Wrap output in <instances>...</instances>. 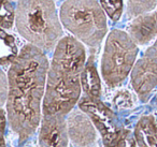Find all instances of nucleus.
I'll return each mask as SVG.
<instances>
[{
	"label": "nucleus",
	"mask_w": 157,
	"mask_h": 147,
	"mask_svg": "<svg viewBox=\"0 0 157 147\" xmlns=\"http://www.w3.org/2000/svg\"><path fill=\"white\" fill-rule=\"evenodd\" d=\"M157 5V0H128L127 15L129 18L138 17L152 11Z\"/></svg>",
	"instance_id": "nucleus-13"
},
{
	"label": "nucleus",
	"mask_w": 157,
	"mask_h": 147,
	"mask_svg": "<svg viewBox=\"0 0 157 147\" xmlns=\"http://www.w3.org/2000/svg\"><path fill=\"white\" fill-rule=\"evenodd\" d=\"M69 138L78 147H94L97 141L96 127L82 110H73L67 116Z\"/></svg>",
	"instance_id": "nucleus-10"
},
{
	"label": "nucleus",
	"mask_w": 157,
	"mask_h": 147,
	"mask_svg": "<svg viewBox=\"0 0 157 147\" xmlns=\"http://www.w3.org/2000/svg\"><path fill=\"white\" fill-rule=\"evenodd\" d=\"M16 10L9 0H1V28L11 29L15 22Z\"/></svg>",
	"instance_id": "nucleus-15"
},
{
	"label": "nucleus",
	"mask_w": 157,
	"mask_h": 147,
	"mask_svg": "<svg viewBox=\"0 0 157 147\" xmlns=\"http://www.w3.org/2000/svg\"><path fill=\"white\" fill-rule=\"evenodd\" d=\"M131 85L140 100L146 101L157 87V58L145 54L136 62L131 71Z\"/></svg>",
	"instance_id": "nucleus-8"
},
{
	"label": "nucleus",
	"mask_w": 157,
	"mask_h": 147,
	"mask_svg": "<svg viewBox=\"0 0 157 147\" xmlns=\"http://www.w3.org/2000/svg\"><path fill=\"white\" fill-rule=\"evenodd\" d=\"M137 45L125 31L115 29L109 33L101 60V73L108 86L121 85L132 71L138 55Z\"/></svg>",
	"instance_id": "nucleus-4"
},
{
	"label": "nucleus",
	"mask_w": 157,
	"mask_h": 147,
	"mask_svg": "<svg viewBox=\"0 0 157 147\" xmlns=\"http://www.w3.org/2000/svg\"><path fill=\"white\" fill-rule=\"evenodd\" d=\"M145 53H147V54L152 55V56H154L157 58V39H156V41H155V43L153 44L151 47H148Z\"/></svg>",
	"instance_id": "nucleus-20"
},
{
	"label": "nucleus",
	"mask_w": 157,
	"mask_h": 147,
	"mask_svg": "<svg viewBox=\"0 0 157 147\" xmlns=\"http://www.w3.org/2000/svg\"><path fill=\"white\" fill-rule=\"evenodd\" d=\"M78 108L88 115L95 127L100 131L105 147H116L123 131L118 128L115 115L99 99H93L85 95L80 102Z\"/></svg>",
	"instance_id": "nucleus-6"
},
{
	"label": "nucleus",
	"mask_w": 157,
	"mask_h": 147,
	"mask_svg": "<svg viewBox=\"0 0 157 147\" xmlns=\"http://www.w3.org/2000/svg\"><path fill=\"white\" fill-rule=\"evenodd\" d=\"M50 69L48 57L40 48L27 44L10 65L8 72V123L17 134L21 145L41 125L43 100Z\"/></svg>",
	"instance_id": "nucleus-1"
},
{
	"label": "nucleus",
	"mask_w": 157,
	"mask_h": 147,
	"mask_svg": "<svg viewBox=\"0 0 157 147\" xmlns=\"http://www.w3.org/2000/svg\"><path fill=\"white\" fill-rule=\"evenodd\" d=\"M116 147H135V142H133V138L130 136L129 131H123L122 136H121Z\"/></svg>",
	"instance_id": "nucleus-18"
},
{
	"label": "nucleus",
	"mask_w": 157,
	"mask_h": 147,
	"mask_svg": "<svg viewBox=\"0 0 157 147\" xmlns=\"http://www.w3.org/2000/svg\"><path fill=\"white\" fill-rule=\"evenodd\" d=\"M67 116L43 115L39 130V147H68Z\"/></svg>",
	"instance_id": "nucleus-9"
},
{
	"label": "nucleus",
	"mask_w": 157,
	"mask_h": 147,
	"mask_svg": "<svg viewBox=\"0 0 157 147\" xmlns=\"http://www.w3.org/2000/svg\"><path fill=\"white\" fill-rule=\"evenodd\" d=\"M8 91H9V82L6 78V75L3 72H1V104H5L7 102Z\"/></svg>",
	"instance_id": "nucleus-19"
},
{
	"label": "nucleus",
	"mask_w": 157,
	"mask_h": 147,
	"mask_svg": "<svg viewBox=\"0 0 157 147\" xmlns=\"http://www.w3.org/2000/svg\"><path fill=\"white\" fill-rule=\"evenodd\" d=\"M51 66L82 74L86 66V52L74 37H63L56 45Z\"/></svg>",
	"instance_id": "nucleus-7"
},
{
	"label": "nucleus",
	"mask_w": 157,
	"mask_h": 147,
	"mask_svg": "<svg viewBox=\"0 0 157 147\" xmlns=\"http://www.w3.org/2000/svg\"><path fill=\"white\" fill-rule=\"evenodd\" d=\"M100 5L113 22H117L122 16L123 0H100Z\"/></svg>",
	"instance_id": "nucleus-16"
},
{
	"label": "nucleus",
	"mask_w": 157,
	"mask_h": 147,
	"mask_svg": "<svg viewBox=\"0 0 157 147\" xmlns=\"http://www.w3.org/2000/svg\"><path fill=\"white\" fill-rule=\"evenodd\" d=\"M15 25L29 44L51 51L63 39V28L53 0H18Z\"/></svg>",
	"instance_id": "nucleus-2"
},
{
	"label": "nucleus",
	"mask_w": 157,
	"mask_h": 147,
	"mask_svg": "<svg viewBox=\"0 0 157 147\" xmlns=\"http://www.w3.org/2000/svg\"><path fill=\"white\" fill-rule=\"evenodd\" d=\"M82 74L50 66L43 100V115L68 116L80 102Z\"/></svg>",
	"instance_id": "nucleus-5"
},
{
	"label": "nucleus",
	"mask_w": 157,
	"mask_h": 147,
	"mask_svg": "<svg viewBox=\"0 0 157 147\" xmlns=\"http://www.w3.org/2000/svg\"><path fill=\"white\" fill-rule=\"evenodd\" d=\"M115 103L120 107H128L131 104V96L127 91H122L115 97Z\"/></svg>",
	"instance_id": "nucleus-17"
},
{
	"label": "nucleus",
	"mask_w": 157,
	"mask_h": 147,
	"mask_svg": "<svg viewBox=\"0 0 157 147\" xmlns=\"http://www.w3.org/2000/svg\"><path fill=\"white\" fill-rule=\"evenodd\" d=\"M81 84L86 96L93 99H100L101 83L94 63V56H90L86 62L85 69L81 75Z\"/></svg>",
	"instance_id": "nucleus-12"
},
{
	"label": "nucleus",
	"mask_w": 157,
	"mask_h": 147,
	"mask_svg": "<svg viewBox=\"0 0 157 147\" xmlns=\"http://www.w3.org/2000/svg\"><path fill=\"white\" fill-rule=\"evenodd\" d=\"M60 21L75 39L90 47L100 45L108 30L105 14L97 0H66Z\"/></svg>",
	"instance_id": "nucleus-3"
},
{
	"label": "nucleus",
	"mask_w": 157,
	"mask_h": 147,
	"mask_svg": "<svg viewBox=\"0 0 157 147\" xmlns=\"http://www.w3.org/2000/svg\"><path fill=\"white\" fill-rule=\"evenodd\" d=\"M128 33L137 44L143 45L157 37V11L138 16L128 27Z\"/></svg>",
	"instance_id": "nucleus-11"
},
{
	"label": "nucleus",
	"mask_w": 157,
	"mask_h": 147,
	"mask_svg": "<svg viewBox=\"0 0 157 147\" xmlns=\"http://www.w3.org/2000/svg\"><path fill=\"white\" fill-rule=\"evenodd\" d=\"M1 39H2V46L3 48H8V54L6 57L1 58V65L6 66L7 63L11 65L14 61V59L17 57V48H16V44L14 41L13 37L7 33L5 30H1Z\"/></svg>",
	"instance_id": "nucleus-14"
}]
</instances>
